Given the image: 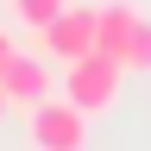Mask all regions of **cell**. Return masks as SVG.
Returning a JSON list of instances; mask_svg holds the SVG:
<instances>
[{"instance_id": "obj_5", "label": "cell", "mask_w": 151, "mask_h": 151, "mask_svg": "<svg viewBox=\"0 0 151 151\" xmlns=\"http://www.w3.org/2000/svg\"><path fill=\"white\" fill-rule=\"evenodd\" d=\"M139 25H145V13L132 6V0H107V6H94V50L120 63L126 44L139 38ZM120 69H126V63H120Z\"/></svg>"}, {"instance_id": "obj_8", "label": "cell", "mask_w": 151, "mask_h": 151, "mask_svg": "<svg viewBox=\"0 0 151 151\" xmlns=\"http://www.w3.org/2000/svg\"><path fill=\"white\" fill-rule=\"evenodd\" d=\"M19 57V44H13V32H0V76H6V63Z\"/></svg>"}, {"instance_id": "obj_6", "label": "cell", "mask_w": 151, "mask_h": 151, "mask_svg": "<svg viewBox=\"0 0 151 151\" xmlns=\"http://www.w3.org/2000/svg\"><path fill=\"white\" fill-rule=\"evenodd\" d=\"M6 6H13V19H19L25 32H44L50 19H57V13L69 6V0H6Z\"/></svg>"}, {"instance_id": "obj_9", "label": "cell", "mask_w": 151, "mask_h": 151, "mask_svg": "<svg viewBox=\"0 0 151 151\" xmlns=\"http://www.w3.org/2000/svg\"><path fill=\"white\" fill-rule=\"evenodd\" d=\"M6 113H13V107H6V94H0V120H6Z\"/></svg>"}, {"instance_id": "obj_4", "label": "cell", "mask_w": 151, "mask_h": 151, "mask_svg": "<svg viewBox=\"0 0 151 151\" xmlns=\"http://www.w3.org/2000/svg\"><path fill=\"white\" fill-rule=\"evenodd\" d=\"M25 120H32V145L38 151H88V113H76L63 94L32 107Z\"/></svg>"}, {"instance_id": "obj_1", "label": "cell", "mask_w": 151, "mask_h": 151, "mask_svg": "<svg viewBox=\"0 0 151 151\" xmlns=\"http://www.w3.org/2000/svg\"><path fill=\"white\" fill-rule=\"evenodd\" d=\"M120 82H126V69L113 63V57L101 50H88V57H76V63H63V76H57V94L76 107V113H107L113 101H120Z\"/></svg>"}, {"instance_id": "obj_7", "label": "cell", "mask_w": 151, "mask_h": 151, "mask_svg": "<svg viewBox=\"0 0 151 151\" xmlns=\"http://www.w3.org/2000/svg\"><path fill=\"white\" fill-rule=\"evenodd\" d=\"M120 63H126V76H132V69H151V19L139 25V38L126 44V57H120Z\"/></svg>"}, {"instance_id": "obj_3", "label": "cell", "mask_w": 151, "mask_h": 151, "mask_svg": "<svg viewBox=\"0 0 151 151\" xmlns=\"http://www.w3.org/2000/svg\"><path fill=\"white\" fill-rule=\"evenodd\" d=\"M38 50H44L50 63H76V57H88V50H94V6L69 0L63 13L38 32Z\"/></svg>"}, {"instance_id": "obj_2", "label": "cell", "mask_w": 151, "mask_h": 151, "mask_svg": "<svg viewBox=\"0 0 151 151\" xmlns=\"http://www.w3.org/2000/svg\"><path fill=\"white\" fill-rule=\"evenodd\" d=\"M0 94H6L13 113H32V107L57 101V63H50L44 50H19L13 63H6V76H0Z\"/></svg>"}]
</instances>
